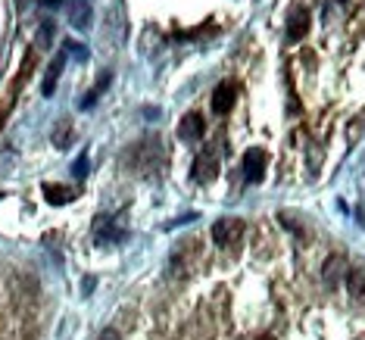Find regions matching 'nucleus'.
Instances as JSON below:
<instances>
[{"instance_id": "f257e3e1", "label": "nucleus", "mask_w": 365, "mask_h": 340, "mask_svg": "<svg viewBox=\"0 0 365 340\" xmlns=\"http://www.w3.org/2000/svg\"><path fill=\"white\" fill-rule=\"evenodd\" d=\"M128 165L140 175H156V172L165 165V147L160 144V138H147V140H138L135 147L125 153Z\"/></svg>"}, {"instance_id": "f03ea898", "label": "nucleus", "mask_w": 365, "mask_h": 340, "mask_svg": "<svg viewBox=\"0 0 365 340\" xmlns=\"http://www.w3.org/2000/svg\"><path fill=\"white\" fill-rule=\"evenodd\" d=\"M244 219H237V215H225V219H219L212 225V240L222 247V250H235L240 247V240H244Z\"/></svg>"}, {"instance_id": "7ed1b4c3", "label": "nucleus", "mask_w": 365, "mask_h": 340, "mask_svg": "<svg viewBox=\"0 0 365 340\" xmlns=\"http://www.w3.org/2000/svg\"><path fill=\"white\" fill-rule=\"evenodd\" d=\"M219 163H222L219 147H215V144H206L203 150L194 156V169H190V178L200 181V185H210V181L219 178Z\"/></svg>"}, {"instance_id": "20e7f679", "label": "nucleus", "mask_w": 365, "mask_h": 340, "mask_svg": "<svg viewBox=\"0 0 365 340\" xmlns=\"http://www.w3.org/2000/svg\"><path fill=\"white\" fill-rule=\"evenodd\" d=\"M265 169H269V153H265L262 147H250V150L244 153V163H240L244 181H250V185H259V181L265 178Z\"/></svg>"}, {"instance_id": "39448f33", "label": "nucleus", "mask_w": 365, "mask_h": 340, "mask_svg": "<svg viewBox=\"0 0 365 340\" xmlns=\"http://www.w3.org/2000/svg\"><path fill=\"white\" fill-rule=\"evenodd\" d=\"M237 91H240V85L237 81H222V85H215V91H212V110L219 113V115H228L231 110H235V103H237Z\"/></svg>"}, {"instance_id": "423d86ee", "label": "nucleus", "mask_w": 365, "mask_h": 340, "mask_svg": "<svg viewBox=\"0 0 365 340\" xmlns=\"http://www.w3.org/2000/svg\"><path fill=\"white\" fill-rule=\"evenodd\" d=\"M309 10L306 6H300L297 4L294 10H290V16H287V38L290 41H303L306 35H309Z\"/></svg>"}, {"instance_id": "0eeeda50", "label": "nucleus", "mask_w": 365, "mask_h": 340, "mask_svg": "<svg viewBox=\"0 0 365 340\" xmlns=\"http://www.w3.org/2000/svg\"><path fill=\"white\" fill-rule=\"evenodd\" d=\"M206 135V119L200 113H185L178 122V138L181 140H200Z\"/></svg>"}, {"instance_id": "6e6552de", "label": "nucleus", "mask_w": 365, "mask_h": 340, "mask_svg": "<svg viewBox=\"0 0 365 340\" xmlns=\"http://www.w3.org/2000/svg\"><path fill=\"white\" fill-rule=\"evenodd\" d=\"M94 237L101 240V244H119L122 237H125V228H119L110 215H97L94 222Z\"/></svg>"}, {"instance_id": "1a4fd4ad", "label": "nucleus", "mask_w": 365, "mask_h": 340, "mask_svg": "<svg viewBox=\"0 0 365 340\" xmlns=\"http://www.w3.org/2000/svg\"><path fill=\"white\" fill-rule=\"evenodd\" d=\"M66 56H69V51L56 53V56H53V63L47 66V76H44V97H53V91H56V81H60V76H63Z\"/></svg>"}, {"instance_id": "9d476101", "label": "nucleus", "mask_w": 365, "mask_h": 340, "mask_svg": "<svg viewBox=\"0 0 365 340\" xmlns=\"http://www.w3.org/2000/svg\"><path fill=\"white\" fill-rule=\"evenodd\" d=\"M346 290H350L353 300L365 303V265H356V269L346 272Z\"/></svg>"}, {"instance_id": "9b49d317", "label": "nucleus", "mask_w": 365, "mask_h": 340, "mask_svg": "<svg viewBox=\"0 0 365 340\" xmlns=\"http://www.w3.org/2000/svg\"><path fill=\"white\" fill-rule=\"evenodd\" d=\"M44 200L53 203V206H63L72 200V190L63 187V185H44Z\"/></svg>"}, {"instance_id": "f8f14e48", "label": "nucleus", "mask_w": 365, "mask_h": 340, "mask_svg": "<svg viewBox=\"0 0 365 340\" xmlns=\"http://www.w3.org/2000/svg\"><path fill=\"white\" fill-rule=\"evenodd\" d=\"M344 272V256H331V259L325 262V284L334 287L337 284V275Z\"/></svg>"}, {"instance_id": "ddd939ff", "label": "nucleus", "mask_w": 365, "mask_h": 340, "mask_svg": "<svg viewBox=\"0 0 365 340\" xmlns=\"http://www.w3.org/2000/svg\"><path fill=\"white\" fill-rule=\"evenodd\" d=\"M66 138H72V128H69V122H63V125L56 128V135H53V144H56V147H66Z\"/></svg>"}, {"instance_id": "4468645a", "label": "nucleus", "mask_w": 365, "mask_h": 340, "mask_svg": "<svg viewBox=\"0 0 365 340\" xmlns=\"http://www.w3.org/2000/svg\"><path fill=\"white\" fill-rule=\"evenodd\" d=\"M76 175H78V178H85V175H88V156H78V163H76Z\"/></svg>"}, {"instance_id": "2eb2a0df", "label": "nucleus", "mask_w": 365, "mask_h": 340, "mask_svg": "<svg viewBox=\"0 0 365 340\" xmlns=\"http://www.w3.org/2000/svg\"><path fill=\"white\" fill-rule=\"evenodd\" d=\"M97 340H122V337H119V331H115V328H103Z\"/></svg>"}, {"instance_id": "dca6fc26", "label": "nucleus", "mask_w": 365, "mask_h": 340, "mask_svg": "<svg viewBox=\"0 0 365 340\" xmlns=\"http://www.w3.org/2000/svg\"><path fill=\"white\" fill-rule=\"evenodd\" d=\"M41 4H44V6H60L63 0H41Z\"/></svg>"}]
</instances>
